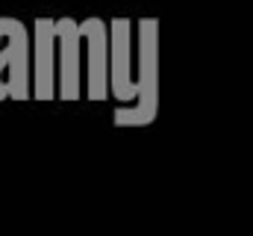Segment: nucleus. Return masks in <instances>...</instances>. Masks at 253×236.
Segmentation results:
<instances>
[{"label":"nucleus","instance_id":"423d86ee","mask_svg":"<svg viewBox=\"0 0 253 236\" xmlns=\"http://www.w3.org/2000/svg\"><path fill=\"white\" fill-rule=\"evenodd\" d=\"M56 30V98L59 101H80L83 83H80V27L74 18H59L53 21Z\"/></svg>","mask_w":253,"mask_h":236},{"label":"nucleus","instance_id":"20e7f679","mask_svg":"<svg viewBox=\"0 0 253 236\" xmlns=\"http://www.w3.org/2000/svg\"><path fill=\"white\" fill-rule=\"evenodd\" d=\"M30 98L36 101H56V30L53 18L33 21V42H30Z\"/></svg>","mask_w":253,"mask_h":236},{"label":"nucleus","instance_id":"7ed1b4c3","mask_svg":"<svg viewBox=\"0 0 253 236\" xmlns=\"http://www.w3.org/2000/svg\"><path fill=\"white\" fill-rule=\"evenodd\" d=\"M77 27L85 45V98L94 104L106 101L109 98V27L97 15L77 21Z\"/></svg>","mask_w":253,"mask_h":236},{"label":"nucleus","instance_id":"39448f33","mask_svg":"<svg viewBox=\"0 0 253 236\" xmlns=\"http://www.w3.org/2000/svg\"><path fill=\"white\" fill-rule=\"evenodd\" d=\"M109 98L118 107H129L135 98L132 83V21L112 18L109 24Z\"/></svg>","mask_w":253,"mask_h":236},{"label":"nucleus","instance_id":"f03ea898","mask_svg":"<svg viewBox=\"0 0 253 236\" xmlns=\"http://www.w3.org/2000/svg\"><path fill=\"white\" fill-rule=\"evenodd\" d=\"M30 101V30L9 15H0V104Z\"/></svg>","mask_w":253,"mask_h":236},{"label":"nucleus","instance_id":"f257e3e1","mask_svg":"<svg viewBox=\"0 0 253 236\" xmlns=\"http://www.w3.org/2000/svg\"><path fill=\"white\" fill-rule=\"evenodd\" d=\"M135 98L129 107H115L118 127H147L159 116V21H138V74L132 77Z\"/></svg>","mask_w":253,"mask_h":236}]
</instances>
